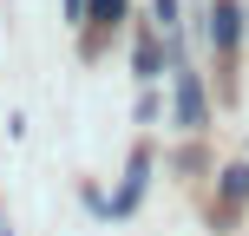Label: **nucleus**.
Instances as JSON below:
<instances>
[{
    "instance_id": "6",
    "label": "nucleus",
    "mask_w": 249,
    "mask_h": 236,
    "mask_svg": "<svg viewBox=\"0 0 249 236\" xmlns=\"http://www.w3.org/2000/svg\"><path fill=\"white\" fill-rule=\"evenodd\" d=\"M92 20H99V26H112V20H124V0H92Z\"/></svg>"
},
{
    "instance_id": "8",
    "label": "nucleus",
    "mask_w": 249,
    "mask_h": 236,
    "mask_svg": "<svg viewBox=\"0 0 249 236\" xmlns=\"http://www.w3.org/2000/svg\"><path fill=\"white\" fill-rule=\"evenodd\" d=\"M66 20H86V0H66Z\"/></svg>"
},
{
    "instance_id": "5",
    "label": "nucleus",
    "mask_w": 249,
    "mask_h": 236,
    "mask_svg": "<svg viewBox=\"0 0 249 236\" xmlns=\"http://www.w3.org/2000/svg\"><path fill=\"white\" fill-rule=\"evenodd\" d=\"M131 66H138V79H158V66H164V53H158V39H138V53H131Z\"/></svg>"
},
{
    "instance_id": "4",
    "label": "nucleus",
    "mask_w": 249,
    "mask_h": 236,
    "mask_svg": "<svg viewBox=\"0 0 249 236\" xmlns=\"http://www.w3.org/2000/svg\"><path fill=\"white\" fill-rule=\"evenodd\" d=\"M223 203H249V164H230L223 171Z\"/></svg>"
},
{
    "instance_id": "1",
    "label": "nucleus",
    "mask_w": 249,
    "mask_h": 236,
    "mask_svg": "<svg viewBox=\"0 0 249 236\" xmlns=\"http://www.w3.org/2000/svg\"><path fill=\"white\" fill-rule=\"evenodd\" d=\"M144 184H151V151H131V158H124V184H118V197H105V217H131L138 197H144Z\"/></svg>"
},
{
    "instance_id": "7",
    "label": "nucleus",
    "mask_w": 249,
    "mask_h": 236,
    "mask_svg": "<svg viewBox=\"0 0 249 236\" xmlns=\"http://www.w3.org/2000/svg\"><path fill=\"white\" fill-rule=\"evenodd\" d=\"M151 13H158V26H171V33H177V0H151Z\"/></svg>"
},
{
    "instance_id": "3",
    "label": "nucleus",
    "mask_w": 249,
    "mask_h": 236,
    "mask_svg": "<svg viewBox=\"0 0 249 236\" xmlns=\"http://www.w3.org/2000/svg\"><path fill=\"white\" fill-rule=\"evenodd\" d=\"M210 39H216V53H236V39H243V7L236 0H216V13H210Z\"/></svg>"
},
{
    "instance_id": "2",
    "label": "nucleus",
    "mask_w": 249,
    "mask_h": 236,
    "mask_svg": "<svg viewBox=\"0 0 249 236\" xmlns=\"http://www.w3.org/2000/svg\"><path fill=\"white\" fill-rule=\"evenodd\" d=\"M177 125H184V131H197V125H210V99H203V86H197V73H190V66H177Z\"/></svg>"
}]
</instances>
